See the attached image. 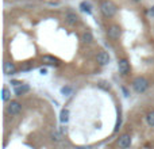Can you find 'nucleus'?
<instances>
[{"label":"nucleus","instance_id":"9b49d317","mask_svg":"<svg viewBox=\"0 0 154 149\" xmlns=\"http://www.w3.org/2000/svg\"><path fill=\"white\" fill-rule=\"evenodd\" d=\"M42 61L45 62V64H50V65H58V59H56V57L53 56H49V54H45V56H42Z\"/></svg>","mask_w":154,"mask_h":149},{"label":"nucleus","instance_id":"6e6552de","mask_svg":"<svg viewBox=\"0 0 154 149\" xmlns=\"http://www.w3.org/2000/svg\"><path fill=\"white\" fill-rule=\"evenodd\" d=\"M65 21H66V23L70 24V26H76V24L80 22V18L75 12H68L66 15H65Z\"/></svg>","mask_w":154,"mask_h":149},{"label":"nucleus","instance_id":"9d476101","mask_svg":"<svg viewBox=\"0 0 154 149\" xmlns=\"http://www.w3.org/2000/svg\"><path fill=\"white\" fill-rule=\"evenodd\" d=\"M29 91H30V87L27 84H19V85H16L15 87L16 96H22V95H24L26 92H29Z\"/></svg>","mask_w":154,"mask_h":149},{"label":"nucleus","instance_id":"dca6fc26","mask_svg":"<svg viewBox=\"0 0 154 149\" xmlns=\"http://www.w3.org/2000/svg\"><path fill=\"white\" fill-rule=\"evenodd\" d=\"M80 7H81V10H82V11H85V12L91 14V5H89V3L82 2L81 4H80Z\"/></svg>","mask_w":154,"mask_h":149},{"label":"nucleus","instance_id":"f257e3e1","mask_svg":"<svg viewBox=\"0 0 154 149\" xmlns=\"http://www.w3.org/2000/svg\"><path fill=\"white\" fill-rule=\"evenodd\" d=\"M131 85H133V90L135 91L137 94H143V92H146L147 88H149V81H147V79H145V77L138 76L133 80Z\"/></svg>","mask_w":154,"mask_h":149},{"label":"nucleus","instance_id":"a211bd4d","mask_svg":"<svg viewBox=\"0 0 154 149\" xmlns=\"http://www.w3.org/2000/svg\"><path fill=\"white\" fill-rule=\"evenodd\" d=\"M61 94L62 95H70V94H72V88L70 87H62L61 88Z\"/></svg>","mask_w":154,"mask_h":149},{"label":"nucleus","instance_id":"aec40b11","mask_svg":"<svg viewBox=\"0 0 154 149\" xmlns=\"http://www.w3.org/2000/svg\"><path fill=\"white\" fill-rule=\"evenodd\" d=\"M122 91H123V92H125V96H128V95H130V94H128V91L126 90L125 87H122Z\"/></svg>","mask_w":154,"mask_h":149},{"label":"nucleus","instance_id":"20e7f679","mask_svg":"<svg viewBox=\"0 0 154 149\" xmlns=\"http://www.w3.org/2000/svg\"><path fill=\"white\" fill-rule=\"evenodd\" d=\"M130 62H128L127 59H120L119 61H118V71H119L120 74H123V76H126V74L130 73Z\"/></svg>","mask_w":154,"mask_h":149},{"label":"nucleus","instance_id":"2eb2a0df","mask_svg":"<svg viewBox=\"0 0 154 149\" xmlns=\"http://www.w3.org/2000/svg\"><path fill=\"white\" fill-rule=\"evenodd\" d=\"M146 121H147V123H149V126L154 128V110H152V111L146 115Z\"/></svg>","mask_w":154,"mask_h":149},{"label":"nucleus","instance_id":"f8f14e48","mask_svg":"<svg viewBox=\"0 0 154 149\" xmlns=\"http://www.w3.org/2000/svg\"><path fill=\"white\" fill-rule=\"evenodd\" d=\"M81 41L82 43H87V45H89V43L93 42V35L91 31H84L81 34Z\"/></svg>","mask_w":154,"mask_h":149},{"label":"nucleus","instance_id":"412c9836","mask_svg":"<svg viewBox=\"0 0 154 149\" xmlns=\"http://www.w3.org/2000/svg\"><path fill=\"white\" fill-rule=\"evenodd\" d=\"M133 2H134V3H139V2H141V0H133Z\"/></svg>","mask_w":154,"mask_h":149},{"label":"nucleus","instance_id":"7ed1b4c3","mask_svg":"<svg viewBox=\"0 0 154 149\" xmlns=\"http://www.w3.org/2000/svg\"><path fill=\"white\" fill-rule=\"evenodd\" d=\"M22 111V104L18 100H10L7 106V114L8 115H18Z\"/></svg>","mask_w":154,"mask_h":149},{"label":"nucleus","instance_id":"f03ea898","mask_svg":"<svg viewBox=\"0 0 154 149\" xmlns=\"http://www.w3.org/2000/svg\"><path fill=\"white\" fill-rule=\"evenodd\" d=\"M100 11L106 18H112L116 14V5L112 2H109V0H104L100 4Z\"/></svg>","mask_w":154,"mask_h":149},{"label":"nucleus","instance_id":"39448f33","mask_svg":"<svg viewBox=\"0 0 154 149\" xmlns=\"http://www.w3.org/2000/svg\"><path fill=\"white\" fill-rule=\"evenodd\" d=\"M107 34H108V37L111 40H118L122 35V27L119 24H111L108 27V30H107Z\"/></svg>","mask_w":154,"mask_h":149},{"label":"nucleus","instance_id":"0eeeda50","mask_svg":"<svg viewBox=\"0 0 154 149\" xmlns=\"http://www.w3.org/2000/svg\"><path fill=\"white\" fill-rule=\"evenodd\" d=\"M131 145V136L130 134H122L118 140V147L119 148H128Z\"/></svg>","mask_w":154,"mask_h":149},{"label":"nucleus","instance_id":"6ab92c4d","mask_svg":"<svg viewBox=\"0 0 154 149\" xmlns=\"http://www.w3.org/2000/svg\"><path fill=\"white\" fill-rule=\"evenodd\" d=\"M149 15H150V16H154V5H153L152 8H150V11H149Z\"/></svg>","mask_w":154,"mask_h":149},{"label":"nucleus","instance_id":"1a4fd4ad","mask_svg":"<svg viewBox=\"0 0 154 149\" xmlns=\"http://www.w3.org/2000/svg\"><path fill=\"white\" fill-rule=\"evenodd\" d=\"M3 71H4V73L5 74H14L16 72V67H15V64L14 62H11V61H5L4 62V65H3Z\"/></svg>","mask_w":154,"mask_h":149},{"label":"nucleus","instance_id":"ddd939ff","mask_svg":"<svg viewBox=\"0 0 154 149\" xmlns=\"http://www.w3.org/2000/svg\"><path fill=\"white\" fill-rule=\"evenodd\" d=\"M60 121H61L62 123H66L68 121H69V110H66V109L61 110V115H60Z\"/></svg>","mask_w":154,"mask_h":149},{"label":"nucleus","instance_id":"423d86ee","mask_svg":"<svg viewBox=\"0 0 154 149\" xmlns=\"http://www.w3.org/2000/svg\"><path fill=\"white\" fill-rule=\"evenodd\" d=\"M96 61H97L99 65H101V67H104V65H108L109 64V56L107 52L101 50L97 53V56H96Z\"/></svg>","mask_w":154,"mask_h":149},{"label":"nucleus","instance_id":"f3484780","mask_svg":"<svg viewBox=\"0 0 154 149\" xmlns=\"http://www.w3.org/2000/svg\"><path fill=\"white\" fill-rule=\"evenodd\" d=\"M61 138H62V134L61 133H58V132H54V133H51V140L53 141H61Z\"/></svg>","mask_w":154,"mask_h":149},{"label":"nucleus","instance_id":"4468645a","mask_svg":"<svg viewBox=\"0 0 154 149\" xmlns=\"http://www.w3.org/2000/svg\"><path fill=\"white\" fill-rule=\"evenodd\" d=\"M2 98H3V100H4V102L11 100V91L8 90L7 87H3V90H2Z\"/></svg>","mask_w":154,"mask_h":149}]
</instances>
